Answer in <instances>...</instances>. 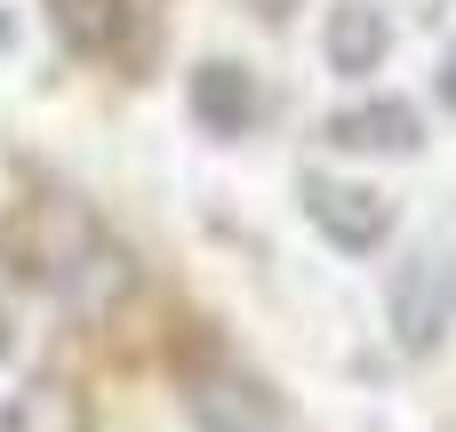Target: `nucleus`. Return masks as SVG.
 Instances as JSON below:
<instances>
[{
	"label": "nucleus",
	"instance_id": "nucleus-3",
	"mask_svg": "<svg viewBox=\"0 0 456 432\" xmlns=\"http://www.w3.org/2000/svg\"><path fill=\"white\" fill-rule=\"evenodd\" d=\"M297 200H305V216L321 224V240L345 249V257L385 249V240H393V216H401L393 192L353 184V176H329V168H305V176H297Z\"/></svg>",
	"mask_w": 456,
	"mask_h": 432
},
{
	"label": "nucleus",
	"instance_id": "nucleus-11",
	"mask_svg": "<svg viewBox=\"0 0 456 432\" xmlns=\"http://www.w3.org/2000/svg\"><path fill=\"white\" fill-rule=\"evenodd\" d=\"M256 16H265V24H281V16H289V0H256Z\"/></svg>",
	"mask_w": 456,
	"mask_h": 432
},
{
	"label": "nucleus",
	"instance_id": "nucleus-8",
	"mask_svg": "<svg viewBox=\"0 0 456 432\" xmlns=\"http://www.w3.org/2000/svg\"><path fill=\"white\" fill-rule=\"evenodd\" d=\"M321 56H329L337 80H369L393 56V16L377 0H337L329 8V32H321Z\"/></svg>",
	"mask_w": 456,
	"mask_h": 432
},
{
	"label": "nucleus",
	"instance_id": "nucleus-4",
	"mask_svg": "<svg viewBox=\"0 0 456 432\" xmlns=\"http://www.w3.org/2000/svg\"><path fill=\"white\" fill-rule=\"evenodd\" d=\"M192 432H289V401L256 369H200L184 385Z\"/></svg>",
	"mask_w": 456,
	"mask_h": 432
},
{
	"label": "nucleus",
	"instance_id": "nucleus-10",
	"mask_svg": "<svg viewBox=\"0 0 456 432\" xmlns=\"http://www.w3.org/2000/svg\"><path fill=\"white\" fill-rule=\"evenodd\" d=\"M433 88H441V104L456 112V40H449V56H441V80H433Z\"/></svg>",
	"mask_w": 456,
	"mask_h": 432
},
{
	"label": "nucleus",
	"instance_id": "nucleus-7",
	"mask_svg": "<svg viewBox=\"0 0 456 432\" xmlns=\"http://www.w3.org/2000/svg\"><path fill=\"white\" fill-rule=\"evenodd\" d=\"M184 104H192V120H200L208 136H248V128L265 120V88H256V72H248V64H224V56L192 64Z\"/></svg>",
	"mask_w": 456,
	"mask_h": 432
},
{
	"label": "nucleus",
	"instance_id": "nucleus-1",
	"mask_svg": "<svg viewBox=\"0 0 456 432\" xmlns=\"http://www.w3.org/2000/svg\"><path fill=\"white\" fill-rule=\"evenodd\" d=\"M0 265L24 289H48V297H88L104 281H128L120 273V249L104 240V224L72 192H24L0 216Z\"/></svg>",
	"mask_w": 456,
	"mask_h": 432
},
{
	"label": "nucleus",
	"instance_id": "nucleus-2",
	"mask_svg": "<svg viewBox=\"0 0 456 432\" xmlns=\"http://www.w3.org/2000/svg\"><path fill=\"white\" fill-rule=\"evenodd\" d=\"M385 321H393V345H401L409 361L441 353V337H449V321H456V257L449 249H425V257H409V265L393 273Z\"/></svg>",
	"mask_w": 456,
	"mask_h": 432
},
{
	"label": "nucleus",
	"instance_id": "nucleus-12",
	"mask_svg": "<svg viewBox=\"0 0 456 432\" xmlns=\"http://www.w3.org/2000/svg\"><path fill=\"white\" fill-rule=\"evenodd\" d=\"M16 353V329H8V305H0V361Z\"/></svg>",
	"mask_w": 456,
	"mask_h": 432
},
{
	"label": "nucleus",
	"instance_id": "nucleus-9",
	"mask_svg": "<svg viewBox=\"0 0 456 432\" xmlns=\"http://www.w3.org/2000/svg\"><path fill=\"white\" fill-rule=\"evenodd\" d=\"M0 432H96V409H88V393L72 377H32V385L8 393Z\"/></svg>",
	"mask_w": 456,
	"mask_h": 432
},
{
	"label": "nucleus",
	"instance_id": "nucleus-6",
	"mask_svg": "<svg viewBox=\"0 0 456 432\" xmlns=\"http://www.w3.org/2000/svg\"><path fill=\"white\" fill-rule=\"evenodd\" d=\"M321 136L337 152H377V160H409L425 144V112L409 96H361V104H337L321 120Z\"/></svg>",
	"mask_w": 456,
	"mask_h": 432
},
{
	"label": "nucleus",
	"instance_id": "nucleus-5",
	"mask_svg": "<svg viewBox=\"0 0 456 432\" xmlns=\"http://www.w3.org/2000/svg\"><path fill=\"white\" fill-rule=\"evenodd\" d=\"M48 32L88 64H136L144 56V8L136 0H48Z\"/></svg>",
	"mask_w": 456,
	"mask_h": 432
}]
</instances>
